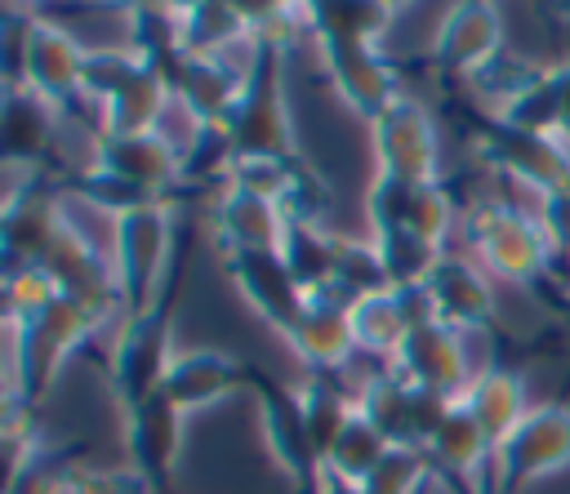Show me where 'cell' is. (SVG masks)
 <instances>
[{
  "instance_id": "obj_8",
  "label": "cell",
  "mask_w": 570,
  "mask_h": 494,
  "mask_svg": "<svg viewBox=\"0 0 570 494\" xmlns=\"http://www.w3.org/2000/svg\"><path fill=\"white\" fill-rule=\"evenodd\" d=\"M249 387H254V401H258V427H263V441L272 449V463L285 472L294 494H321L325 458H321V449L312 441V427H307V414L298 405V392L276 383L258 365H249Z\"/></svg>"
},
{
  "instance_id": "obj_29",
  "label": "cell",
  "mask_w": 570,
  "mask_h": 494,
  "mask_svg": "<svg viewBox=\"0 0 570 494\" xmlns=\"http://www.w3.org/2000/svg\"><path fill=\"white\" fill-rule=\"evenodd\" d=\"M410 329H414V325H410L405 303H401V294H396L392 285L352 303V334H356V347H361L365 356H379V360L392 365Z\"/></svg>"
},
{
  "instance_id": "obj_9",
  "label": "cell",
  "mask_w": 570,
  "mask_h": 494,
  "mask_svg": "<svg viewBox=\"0 0 570 494\" xmlns=\"http://www.w3.org/2000/svg\"><path fill=\"white\" fill-rule=\"evenodd\" d=\"M454 401H441L414 383H405L396 369H379L356 387V414L392 445V449H428L441 423L450 418Z\"/></svg>"
},
{
  "instance_id": "obj_19",
  "label": "cell",
  "mask_w": 570,
  "mask_h": 494,
  "mask_svg": "<svg viewBox=\"0 0 570 494\" xmlns=\"http://www.w3.org/2000/svg\"><path fill=\"white\" fill-rule=\"evenodd\" d=\"M423 285L432 294V307H436V320L441 325H450L459 334H490L494 329V316H499L494 280L468 254L445 249L436 258V267L428 271Z\"/></svg>"
},
{
  "instance_id": "obj_31",
  "label": "cell",
  "mask_w": 570,
  "mask_h": 494,
  "mask_svg": "<svg viewBox=\"0 0 570 494\" xmlns=\"http://www.w3.org/2000/svg\"><path fill=\"white\" fill-rule=\"evenodd\" d=\"M543 67H548V62L525 58V53H517V49H499L481 71L468 76V89L476 93V102H481L490 116H499L512 98H521V93L543 76Z\"/></svg>"
},
{
  "instance_id": "obj_10",
  "label": "cell",
  "mask_w": 570,
  "mask_h": 494,
  "mask_svg": "<svg viewBox=\"0 0 570 494\" xmlns=\"http://www.w3.org/2000/svg\"><path fill=\"white\" fill-rule=\"evenodd\" d=\"M370 151H374V174L405 178V182H441L436 116L414 93L392 98L370 120Z\"/></svg>"
},
{
  "instance_id": "obj_39",
  "label": "cell",
  "mask_w": 570,
  "mask_h": 494,
  "mask_svg": "<svg viewBox=\"0 0 570 494\" xmlns=\"http://www.w3.org/2000/svg\"><path fill=\"white\" fill-rule=\"evenodd\" d=\"M321 494H370V490H365V485H347V481H338V476H330V472H325Z\"/></svg>"
},
{
  "instance_id": "obj_11",
  "label": "cell",
  "mask_w": 570,
  "mask_h": 494,
  "mask_svg": "<svg viewBox=\"0 0 570 494\" xmlns=\"http://www.w3.org/2000/svg\"><path fill=\"white\" fill-rule=\"evenodd\" d=\"M570 467V405L543 401L512 427V436L494 449V490L521 494L525 485L557 476Z\"/></svg>"
},
{
  "instance_id": "obj_15",
  "label": "cell",
  "mask_w": 570,
  "mask_h": 494,
  "mask_svg": "<svg viewBox=\"0 0 570 494\" xmlns=\"http://www.w3.org/2000/svg\"><path fill=\"white\" fill-rule=\"evenodd\" d=\"M249 49H236V53H218V58H187L178 53L160 76L169 80V93L174 102L196 120V125H227L236 98H240V85H245V71H249Z\"/></svg>"
},
{
  "instance_id": "obj_25",
  "label": "cell",
  "mask_w": 570,
  "mask_h": 494,
  "mask_svg": "<svg viewBox=\"0 0 570 494\" xmlns=\"http://www.w3.org/2000/svg\"><path fill=\"white\" fill-rule=\"evenodd\" d=\"M285 214L276 200L249 187H223L214 200V236L223 249H281L285 245Z\"/></svg>"
},
{
  "instance_id": "obj_1",
  "label": "cell",
  "mask_w": 570,
  "mask_h": 494,
  "mask_svg": "<svg viewBox=\"0 0 570 494\" xmlns=\"http://www.w3.org/2000/svg\"><path fill=\"white\" fill-rule=\"evenodd\" d=\"M365 223L387 285H423L445 254V236L454 231V200L445 182H405L374 174L365 187Z\"/></svg>"
},
{
  "instance_id": "obj_40",
  "label": "cell",
  "mask_w": 570,
  "mask_h": 494,
  "mask_svg": "<svg viewBox=\"0 0 570 494\" xmlns=\"http://www.w3.org/2000/svg\"><path fill=\"white\" fill-rule=\"evenodd\" d=\"M485 494H499V490H485Z\"/></svg>"
},
{
  "instance_id": "obj_18",
  "label": "cell",
  "mask_w": 570,
  "mask_h": 494,
  "mask_svg": "<svg viewBox=\"0 0 570 494\" xmlns=\"http://www.w3.org/2000/svg\"><path fill=\"white\" fill-rule=\"evenodd\" d=\"M503 45V13L490 0H459L445 9L436 36H432V67L441 76L468 80L472 71H481Z\"/></svg>"
},
{
  "instance_id": "obj_2",
  "label": "cell",
  "mask_w": 570,
  "mask_h": 494,
  "mask_svg": "<svg viewBox=\"0 0 570 494\" xmlns=\"http://www.w3.org/2000/svg\"><path fill=\"white\" fill-rule=\"evenodd\" d=\"M459 236H463V254L499 285H517L534 298H552V263H557V245L548 236V227L539 223L534 205L521 200H472L459 218Z\"/></svg>"
},
{
  "instance_id": "obj_30",
  "label": "cell",
  "mask_w": 570,
  "mask_h": 494,
  "mask_svg": "<svg viewBox=\"0 0 570 494\" xmlns=\"http://www.w3.org/2000/svg\"><path fill=\"white\" fill-rule=\"evenodd\" d=\"M298 392V405L307 414V427H312V441L321 449V458L330 454L334 436L347 427V418L356 414V392H343L338 387V374H303V383L294 387Z\"/></svg>"
},
{
  "instance_id": "obj_36",
  "label": "cell",
  "mask_w": 570,
  "mask_h": 494,
  "mask_svg": "<svg viewBox=\"0 0 570 494\" xmlns=\"http://www.w3.org/2000/svg\"><path fill=\"white\" fill-rule=\"evenodd\" d=\"M53 494H160L134 467H67Z\"/></svg>"
},
{
  "instance_id": "obj_5",
  "label": "cell",
  "mask_w": 570,
  "mask_h": 494,
  "mask_svg": "<svg viewBox=\"0 0 570 494\" xmlns=\"http://www.w3.org/2000/svg\"><path fill=\"white\" fill-rule=\"evenodd\" d=\"M285 45L254 40L249 71L240 85V98L227 116V134L240 156H298L289 102H285Z\"/></svg>"
},
{
  "instance_id": "obj_34",
  "label": "cell",
  "mask_w": 570,
  "mask_h": 494,
  "mask_svg": "<svg viewBox=\"0 0 570 494\" xmlns=\"http://www.w3.org/2000/svg\"><path fill=\"white\" fill-rule=\"evenodd\" d=\"M236 165V142L227 134V125H196L187 151H183V182H223L227 187V174Z\"/></svg>"
},
{
  "instance_id": "obj_16",
  "label": "cell",
  "mask_w": 570,
  "mask_h": 494,
  "mask_svg": "<svg viewBox=\"0 0 570 494\" xmlns=\"http://www.w3.org/2000/svg\"><path fill=\"white\" fill-rule=\"evenodd\" d=\"M227 187H249L281 205L285 223H321L330 209V182L298 156H240Z\"/></svg>"
},
{
  "instance_id": "obj_12",
  "label": "cell",
  "mask_w": 570,
  "mask_h": 494,
  "mask_svg": "<svg viewBox=\"0 0 570 494\" xmlns=\"http://www.w3.org/2000/svg\"><path fill=\"white\" fill-rule=\"evenodd\" d=\"M85 45L53 18L27 9V31H22V80L36 89L45 102H53L62 116L89 107L85 102Z\"/></svg>"
},
{
  "instance_id": "obj_37",
  "label": "cell",
  "mask_w": 570,
  "mask_h": 494,
  "mask_svg": "<svg viewBox=\"0 0 570 494\" xmlns=\"http://www.w3.org/2000/svg\"><path fill=\"white\" fill-rule=\"evenodd\" d=\"M530 205H534L539 223L548 227V236H552L557 254H570V191H557V196H534Z\"/></svg>"
},
{
  "instance_id": "obj_20",
  "label": "cell",
  "mask_w": 570,
  "mask_h": 494,
  "mask_svg": "<svg viewBox=\"0 0 570 494\" xmlns=\"http://www.w3.org/2000/svg\"><path fill=\"white\" fill-rule=\"evenodd\" d=\"M183 409L156 392L147 401H138L134 409L120 414L125 423V449H129V467L138 476H147L160 494L169 490L174 481V467H178V449H183Z\"/></svg>"
},
{
  "instance_id": "obj_21",
  "label": "cell",
  "mask_w": 570,
  "mask_h": 494,
  "mask_svg": "<svg viewBox=\"0 0 570 494\" xmlns=\"http://www.w3.org/2000/svg\"><path fill=\"white\" fill-rule=\"evenodd\" d=\"M436 485H450L454 494H485L494 490V441L481 432V423L454 401L450 418L441 423V432L432 436V445L423 449Z\"/></svg>"
},
{
  "instance_id": "obj_3",
  "label": "cell",
  "mask_w": 570,
  "mask_h": 494,
  "mask_svg": "<svg viewBox=\"0 0 570 494\" xmlns=\"http://www.w3.org/2000/svg\"><path fill=\"white\" fill-rule=\"evenodd\" d=\"M4 320H9V396L36 409L53 392L62 365L111 320V312H98L58 289L31 307L4 312Z\"/></svg>"
},
{
  "instance_id": "obj_6",
  "label": "cell",
  "mask_w": 570,
  "mask_h": 494,
  "mask_svg": "<svg viewBox=\"0 0 570 494\" xmlns=\"http://www.w3.org/2000/svg\"><path fill=\"white\" fill-rule=\"evenodd\" d=\"M174 231H178L174 200H151L111 218V263H116L125 316L147 312L165 289L174 267Z\"/></svg>"
},
{
  "instance_id": "obj_33",
  "label": "cell",
  "mask_w": 570,
  "mask_h": 494,
  "mask_svg": "<svg viewBox=\"0 0 570 494\" xmlns=\"http://www.w3.org/2000/svg\"><path fill=\"white\" fill-rule=\"evenodd\" d=\"M561 85H566L561 62H548L543 76L499 111V120L512 125V129H530V134H557V125H561Z\"/></svg>"
},
{
  "instance_id": "obj_26",
  "label": "cell",
  "mask_w": 570,
  "mask_h": 494,
  "mask_svg": "<svg viewBox=\"0 0 570 494\" xmlns=\"http://www.w3.org/2000/svg\"><path fill=\"white\" fill-rule=\"evenodd\" d=\"M174 22H178V49L187 58H218V53H236L254 45L245 4L187 0V4H174Z\"/></svg>"
},
{
  "instance_id": "obj_4",
  "label": "cell",
  "mask_w": 570,
  "mask_h": 494,
  "mask_svg": "<svg viewBox=\"0 0 570 494\" xmlns=\"http://www.w3.org/2000/svg\"><path fill=\"white\" fill-rule=\"evenodd\" d=\"M183 271H187V240L178 263L169 267L165 289L156 294V303L147 312H134L120 320L116 338H111V356H107V387L111 401L125 409H134L138 401L156 396L165 387V374L174 365V316H178V294H183Z\"/></svg>"
},
{
  "instance_id": "obj_23",
  "label": "cell",
  "mask_w": 570,
  "mask_h": 494,
  "mask_svg": "<svg viewBox=\"0 0 570 494\" xmlns=\"http://www.w3.org/2000/svg\"><path fill=\"white\" fill-rule=\"evenodd\" d=\"M236 387H249V365L218 352V347H187L174 356L169 374H165V396L183 409V414H196L205 405H218L227 401Z\"/></svg>"
},
{
  "instance_id": "obj_7",
  "label": "cell",
  "mask_w": 570,
  "mask_h": 494,
  "mask_svg": "<svg viewBox=\"0 0 570 494\" xmlns=\"http://www.w3.org/2000/svg\"><path fill=\"white\" fill-rule=\"evenodd\" d=\"M472 151L481 165L503 174L512 187H521L530 200L534 196H557L570 191V142L557 134H530L512 129L490 111H472Z\"/></svg>"
},
{
  "instance_id": "obj_27",
  "label": "cell",
  "mask_w": 570,
  "mask_h": 494,
  "mask_svg": "<svg viewBox=\"0 0 570 494\" xmlns=\"http://www.w3.org/2000/svg\"><path fill=\"white\" fill-rule=\"evenodd\" d=\"M459 405L481 423V432L494 441V449L512 436V427L530 414V401H525V378L517 369H503V365H490L481 369L468 392L459 396Z\"/></svg>"
},
{
  "instance_id": "obj_14",
  "label": "cell",
  "mask_w": 570,
  "mask_h": 494,
  "mask_svg": "<svg viewBox=\"0 0 570 494\" xmlns=\"http://www.w3.org/2000/svg\"><path fill=\"white\" fill-rule=\"evenodd\" d=\"M316 62L330 80V89L343 98L347 111H356L365 125L401 98L396 62L383 53V45H352V40H316Z\"/></svg>"
},
{
  "instance_id": "obj_38",
  "label": "cell",
  "mask_w": 570,
  "mask_h": 494,
  "mask_svg": "<svg viewBox=\"0 0 570 494\" xmlns=\"http://www.w3.org/2000/svg\"><path fill=\"white\" fill-rule=\"evenodd\" d=\"M561 71H566V85H561V125H557V138L570 142V58H561Z\"/></svg>"
},
{
  "instance_id": "obj_32",
  "label": "cell",
  "mask_w": 570,
  "mask_h": 494,
  "mask_svg": "<svg viewBox=\"0 0 570 494\" xmlns=\"http://www.w3.org/2000/svg\"><path fill=\"white\" fill-rule=\"evenodd\" d=\"M387 449H392V445H387L361 414H352L347 427L334 436V445H330V454H325V472L338 476V481H347V485H365V481L374 476V467L383 463Z\"/></svg>"
},
{
  "instance_id": "obj_17",
  "label": "cell",
  "mask_w": 570,
  "mask_h": 494,
  "mask_svg": "<svg viewBox=\"0 0 570 494\" xmlns=\"http://www.w3.org/2000/svg\"><path fill=\"white\" fill-rule=\"evenodd\" d=\"M468 334L432 320V325H419L405 334L396 360L387 369H396L405 383L441 396V401H459L468 392V383L476 378L472 365H468V347H463Z\"/></svg>"
},
{
  "instance_id": "obj_35",
  "label": "cell",
  "mask_w": 570,
  "mask_h": 494,
  "mask_svg": "<svg viewBox=\"0 0 570 494\" xmlns=\"http://www.w3.org/2000/svg\"><path fill=\"white\" fill-rule=\"evenodd\" d=\"M428 485H436V472L423 449H387L365 481L370 494H428Z\"/></svg>"
},
{
  "instance_id": "obj_13",
  "label": "cell",
  "mask_w": 570,
  "mask_h": 494,
  "mask_svg": "<svg viewBox=\"0 0 570 494\" xmlns=\"http://www.w3.org/2000/svg\"><path fill=\"white\" fill-rule=\"evenodd\" d=\"M223 271L236 285L240 303L281 338L298 325V316L307 312V298L298 289V280L285 267L281 249H223Z\"/></svg>"
},
{
  "instance_id": "obj_24",
  "label": "cell",
  "mask_w": 570,
  "mask_h": 494,
  "mask_svg": "<svg viewBox=\"0 0 570 494\" xmlns=\"http://www.w3.org/2000/svg\"><path fill=\"white\" fill-rule=\"evenodd\" d=\"M285 343L307 374H343L347 360L361 352L352 334V307L343 303H307V312L285 334Z\"/></svg>"
},
{
  "instance_id": "obj_22",
  "label": "cell",
  "mask_w": 570,
  "mask_h": 494,
  "mask_svg": "<svg viewBox=\"0 0 570 494\" xmlns=\"http://www.w3.org/2000/svg\"><path fill=\"white\" fill-rule=\"evenodd\" d=\"M62 111L45 102L27 85H4L0 93V129H4V169H31L40 174L53 160Z\"/></svg>"
},
{
  "instance_id": "obj_28",
  "label": "cell",
  "mask_w": 570,
  "mask_h": 494,
  "mask_svg": "<svg viewBox=\"0 0 570 494\" xmlns=\"http://www.w3.org/2000/svg\"><path fill=\"white\" fill-rule=\"evenodd\" d=\"M396 18H401V4H387V0H321V4H307V36L383 45Z\"/></svg>"
}]
</instances>
